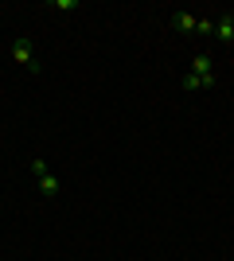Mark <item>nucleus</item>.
Here are the masks:
<instances>
[{"label":"nucleus","mask_w":234,"mask_h":261,"mask_svg":"<svg viewBox=\"0 0 234 261\" xmlns=\"http://www.w3.org/2000/svg\"><path fill=\"white\" fill-rule=\"evenodd\" d=\"M12 59L20 66H28V70H39V63H35V47H32V39H16L12 43Z\"/></svg>","instance_id":"nucleus-1"},{"label":"nucleus","mask_w":234,"mask_h":261,"mask_svg":"<svg viewBox=\"0 0 234 261\" xmlns=\"http://www.w3.org/2000/svg\"><path fill=\"white\" fill-rule=\"evenodd\" d=\"M191 74H199V78H215V74H211V55H195V59H191Z\"/></svg>","instance_id":"nucleus-2"},{"label":"nucleus","mask_w":234,"mask_h":261,"mask_svg":"<svg viewBox=\"0 0 234 261\" xmlns=\"http://www.w3.org/2000/svg\"><path fill=\"white\" fill-rule=\"evenodd\" d=\"M172 23H176L179 32H195V23H199V16H191V12H176V16H172Z\"/></svg>","instance_id":"nucleus-3"},{"label":"nucleus","mask_w":234,"mask_h":261,"mask_svg":"<svg viewBox=\"0 0 234 261\" xmlns=\"http://www.w3.org/2000/svg\"><path fill=\"white\" fill-rule=\"evenodd\" d=\"M215 35H219L223 43H234V32H230V20H226V16H223L219 23H215Z\"/></svg>","instance_id":"nucleus-4"},{"label":"nucleus","mask_w":234,"mask_h":261,"mask_svg":"<svg viewBox=\"0 0 234 261\" xmlns=\"http://www.w3.org/2000/svg\"><path fill=\"white\" fill-rule=\"evenodd\" d=\"M199 86H215V78H199V74L184 78V90H199Z\"/></svg>","instance_id":"nucleus-5"},{"label":"nucleus","mask_w":234,"mask_h":261,"mask_svg":"<svg viewBox=\"0 0 234 261\" xmlns=\"http://www.w3.org/2000/svg\"><path fill=\"white\" fill-rule=\"evenodd\" d=\"M39 187H43V195H59V179H55L51 172H47V175H39Z\"/></svg>","instance_id":"nucleus-6"},{"label":"nucleus","mask_w":234,"mask_h":261,"mask_svg":"<svg viewBox=\"0 0 234 261\" xmlns=\"http://www.w3.org/2000/svg\"><path fill=\"white\" fill-rule=\"evenodd\" d=\"M32 172L35 175H47V160H43V156H35V160H32Z\"/></svg>","instance_id":"nucleus-7"},{"label":"nucleus","mask_w":234,"mask_h":261,"mask_svg":"<svg viewBox=\"0 0 234 261\" xmlns=\"http://www.w3.org/2000/svg\"><path fill=\"white\" fill-rule=\"evenodd\" d=\"M55 8H59V12H74L78 0H55Z\"/></svg>","instance_id":"nucleus-8"},{"label":"nucleus","mask_w":234,"mask_h":261,"mask_svg":"<svg viewBox=\"0 0 234 261\" xmlns=\"http://www.w3.org/2000/svg\"><path fill=\"white\" fill-rule=\"evenodd\" d=\"M195 32H203V35H211V32H215V23H211V20H199V23H195Z\"/></svg>","instance_id":"nucleus-9"},{"label":"nucleus","mask_w":234,"mask_h":261,"mask_svg":"<svg viewBox=\"0 0 234 261\" xmlns=\"http://www.w3.org/2000/svg\"><path fill=\"white\" fill-rule=\"evenodd\" d=\"M226 20H230V32H234V12H226Z\"/></svg>","instance_id":"nucleus-10"}]
</instances>
